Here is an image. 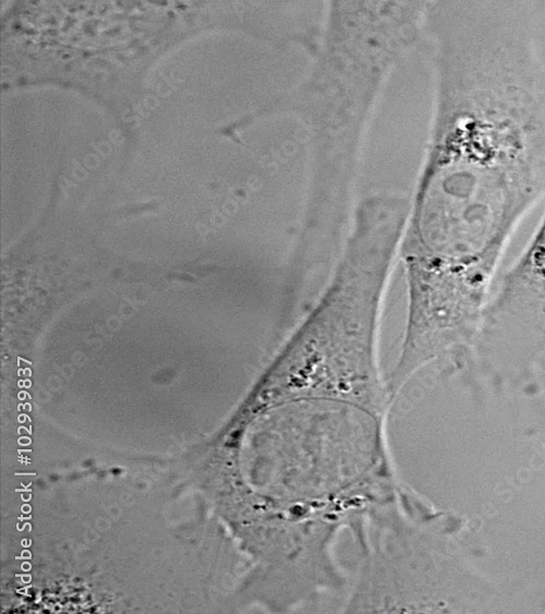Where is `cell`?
I'll use <instances>...</instances> for the list:
<instances>
[{"label": "cell", "mask_w": 545, "mask_h": 614, "mask_svg": "<svg viewBox=\"0 0 545 614\" xmlns=\"http://www.w3.org/2000/svg\"><path fill=\"white\" fill-rule=\"evenodd\" d=\"M473 353L495 363L545 359V219L489 297Z\"/></svg>", "instance_id": "obj_1"}]
</instances>
